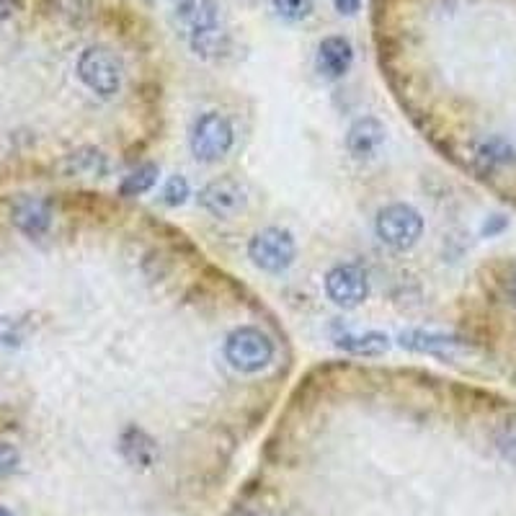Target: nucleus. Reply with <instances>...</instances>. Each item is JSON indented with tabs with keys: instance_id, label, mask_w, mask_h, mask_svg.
<instances>
[{
	"instance_id": "nucleus-13",
	"label": "nucleus",
	"mask_w": 516,
	"mask_h": 516,
	"mask_svg": "<svg viewBox=\"0 0 516 516\" xmlns=\"http://www.w3.org/2000/svg\"><path fill=\"white\" fill-rule=\"evenodd\" d=\"M11 222L19 233L29 235V238H42L52 225V209L39 197H21L13 204Z\"/></svg>"
},
{
	"instance_id": "nucleus-21",
	"label": "nucleus",
	"mask_w": 516,
	"mask_h": 516,
	"mask_svg": "<svg viewBox=\"0 0 516 516\" xmlns=\"http://www.w3.org/2000/svg\"><path fill=\"white\" fill-rule=\"evenodd\" d=\"M24 326L13 318H0V349H16L24 341Z\"/></svg>"
},
{
	"instance_id": "nucleus-7",
	"label": "nucleus",
	"mask_w": 516,
	"mask_h": 516,
	"mask_svg": "<svg viewBox=\"0 0 516 516\" xmlns=\"http://www.w3.org/2000/svg\"><path fill=\"white\" fill-rule=\"evenodd\" d=\"M326 297L336 305V308L354 310L364 305L369 297V277L367 271L357 264H336L328 269L326 279Z\"/></svg>"
},
{
	"instance_id": "nucleus-10",
	"label": "nucleus",
	"mask_w": 516,
	"mask_h": 516,
	"mask_svg": "<svg viewBox=\"0 0 516 516\" xmlns=\"http://www.w3.org/2000/svg\"><path fill=\"white\" fill-rule=\"evenodd\" d=\"M57 173L62 179H104L109 173V155L101 148L83 145L62 155L57 163Z\"/></svg>"
},
{
	"instance_id": "nucleus-15",
	"label": "nucleus",
	"mask_w": 516,
	"mask_h": 516,
	"mask_svg": "<svg viewBox=\"0 0 516 516\" xmlns=\"http://www.w3.org/2000/svg\"><path fill=\"white\" fill-rule=\"evenodd\" d=\"M333 344L338 346L346 354H354V357H382L387 349H390V338L380 331H367V333H351L344 331L333 336Z\"/></svg>"
},
{
	"instance_id": "nucleus-22",
	"label": "nucleus",
	"mask_w": 516,
	"mask_h": 516,
	"mask_svg": "<svg viewBox=\"0 0 516 516\" xmlns=\"http://www.w3.org/2000/svg\"><path fill=\"white\" fill-rule=\"evenodd\" d=\"M21 465V452L13 447L11 442L0 439V478H8L19 470Z\"/></svg>"
},
{
	"instance_id": "nucleus-16",
	"label": "nucleus",
	"mask_w": 516,
	"mask_h": 516,
	"mask_svg": "<svg viewBox=\"0 0 516 516\" xmlns=\"http://www.w3.org/2000/svg\"><path fill=\"white\" fill-rule=\"evenodd\" d=\"M475 160H478L480 166H486V168H504L514 163L516 153L509 145V140L493 135V137H483V140L475 145Z\"/></svg>"
},
{
	"instance_id": "nucleus-11",
	"label": "nucleus",
	"mask_w": 516,
	"mask_h": 516,
	"mask_svg": "<svg viewBox=\"0 0 516 516\" xmlns=\"http://www.w3.org/2000/svg\"><path fill=\"white\" fill-rule=\"evenodd\" d=\"M318 73L326 80H341L354 65V44L341 34H331L318 47Z\"/></svg>"
},
{
	"instance_id": "nucleus-6",
	"label": "nucleus",
	"mask_w": 516,
	"mask_h": 516,
	"mask_svg": "<svg viewBox=\"0 0 516 516\" xmlns=\"http://www.w3.org/2000/svg\"><path fill=\"white\" fill-rule=\"evenodd\" d=\"M248 258L266 274H282L295 264L297 243L287 228H264L248 240Z\"/></svg>"
},
{
	"instance_id": "nucleus-17",
	"label": "nucleus",
	"mask_w": 516,
	"mask_h": 516,
	"mask_svg": "<svg viewBox=\"0 0 516 516\" xmlns=\"http://www.w3.org/2000/svg\"><path fill=\"white\" fill-rule=\"evenodd\" d=\"M158 176L160 168L155 166V163H142V166H137L135 171H129L127 176H124L122 184H119V194H122L124 199L142 197V194H148V191L153 189Z\"/></svg>"
},
{
	"instance_id": "nucleus-2",
	"label": "nucleus",
	"mask_w": 516,
	"mask_h": 516,
	"mask_svg": "<svg viewBox=\"0 0 516 516\" xmlns=\"http://www.w3.org/2000/svg\"><path fill=\"white\" fill-rule=\"evenodd\" d=\"M75 73H78L80 83L99 99L109 101L122 91L124 65L117 52L106 44H91L80 52L78 62H75Z\"/></svg>"
},
{
	"instance_id": "nucleus-12",
	"label": "nucleus",
	"mask_w": 516,
	"mask_h": 516,
	"mask_svg": "<svg viewBox=\"0 0 516 516\" xmlns=\"http://www.w3.org/2000/svg\"><path fill=\"white\" fill-rule=\"evenodd\" d=\"M119 455L124 457L127 465L148 470L158 460V444H155V439L142 426L129 424L119 434Z\"/></svg>"
},
{
	"instance_id": "nucleus-5",
	"label": "nucleus",
	"mask_w": 516,
	"mask_h": 516,
	"mask_svg": "<svg viewBox=\"0 0 516 516\" xmlns=\"http://www.w3.org/2000/svg\"><path fill=\"white\" fill-rule=\"evenodd\" d=\"M377 238L393 251H411L424 235V217L406 202L387 204L375 217Z\"/></svg>"
},
{
	"instance_id": "nucleus-24",
	"label": "nucleus",
	"mask_w": 516,
	"mask_h": 516,
	"mask_svg": "<svg viewBox=\"0 0 516 516\" xmlns=\"http://www.w3.org/2000/svg\"><path fill=\"white\" fill-rule=\"evenodd\" d=\"M333 6L341 16H354L362 8V0H333Z\"/></svg>"
},
{
	"instance_id": "nucleus-18",
	"label": "nucleus",
	"mask_w": 516,
	"mask_h": 516,
	"mask_svg": "<svg viewBox=\"0 0 516 516\" xmlns=\"http://www.w3.org/2000/svg\"><path fill=\"white\" fill-rule=\"evenodd\" d=\"M271 6H274V11H277L284 21L297 24V21H305L313 16L315 0H271Z\"/></svg>"
},
{
	"instance_id": "nucleus-26",
	"label": "nucleus",
	"mask_w": 516,
	"mask_h": 516,
	"mask_svg": "<svg viewBox=\"0 0 516 516\" xmlns=\"http://www.w3.org/2000/svg\"><path fill=\"white\" fill-rule=\"evenodd\" d=\"M0 516H13V511H8L6 506H0Z\"/></svg>"
},
{
	"instance_id": "nucleus-9",
	"label": "nucleus",
	"mask_w": 516,
	"mask_h": 516,
	"mask_svg": "<svg viewBox=\"0 0 516 516\" xmlns=\"http://www.w3.org/2000/svg\"><path fill=\"white\" fill-rule=\"evenodd\" d=\"M385 142L387 129L377 117H359L346 132V150L359 163L375 160L385 148Z\"/></svg>"
},
{
	"instance_id": "nucleus-1",
	"label": "nucleus",
	"mask_w": 516,
	"mask_h": 516,
	"mask_svg": "<svg viewBox=\"0 0 516 516\" xmlns=\"http://www.w3.org/2000/svg\"><path fill=\"white\" fill-rule=\"evenodd\" d=\"M225 362L240 375H258L277 357L274 338L258 326H238L225 336L222 344Z\"/></svg>"
},
{
	"instance_id": "nucleus-4",
	"label": "nucleus",
	"mask_w": 516,
	"mask_h": 516,
	"mask_svg": "<svg viewBox=\"0 0 516 516\" xmlns=\"http://www.w3.org/2000/svg\"><path fill=\"white\" fill-rule=\"evenodd\" d=\"M179 21L186 26L191 50L209 57L222 50L220 44V8L217 0H179Z\"/></svg>"
},
{
	"instance_id": "nucleus-23",
	"label": "nucleus",
	"mask_w": 516,
	"mask_h": 516,
	"mask_svg": "<svg viewBox=\"0 0 516 516\" xmlns=\"http://www.w3.org/2000/svg\"><path fill=\"white\" fill-rule=\"evenodd\" d=\"M496 447L504 452V457L516 462V421H509V424L501 429V434L496 437Z\"/></svg>"
},
{
	"instance_id": "nucleus-3",
	"label": "nucleus",
	"mask_w": 516,
	"mask_h": 516,
	"mask_svg": "<svg viewBox=\"0 0 516 516\" xmlns=\"http://www.w3.org/2000/svg\"><path fill=\"white\" fill-rule=\"evenodd\" d=\"M235 145V127L222 111H204L194 119L189 135L191 155L199 163H220Z\"/></svg>"
},
{
	"instance_id": "nucleus-19",
	"label": "nucleus",
	"mask_w": 516,
	"mask_h": 516,
	"mask_svg": "<svg viewBox=\"0 0 516 516\" xmlns=\"http://www.w3.org/2000/svg\"><path fill=\"white\" fill-rule=\"evenodd\" d=\"M57 13L73 26H83L91 19L93 0H55Z\"/></svg>"
},
{
	"instance_id": "nucleus-14",
	"label": "nucleus",
	"mask_w": 516,
	"mask_h": 516,
	"mask_svg": "<svg viewBox=\"0 0 516 516\" xmlns=\"http://www.w3.org/2000/svg\"><path fill=\"white\" fill-rule=\"evenodd\" d=\"M400 346L408 351H418V354H429V357L449 359L462 349V341L455 336H444V333L403 331L400 333Z\"/></svg>"
},
{
	"instance_id": "nucleus-8",
	"label": "nucleus",
	"mask_w": 516,
	"mask_h": 516,
	"mask_svg": "<svg viewBox=\"0 0 516 516\" xmlns=\"http://www.w3.org/2000/svg\"><path fill=\"white\" fill-rule=\"evenodd\" d=\"M199 207L217 220H233L248 207V194L238 179L220 176V179L204 184L197 197Z\"/></svg>"
},
{
	"instance_id": "nucleus-25",
	"label": "nucleus",
	"mask_w": 516,
	"mask_h": 516,
	"mask_svg": "<svg viewBox=\"0 0 516 516\" xmlns=\"http://www.w3.org/2000/svg\"><path fill=\"white\" fill-rule=\"evenodd\" d=\"M16 8V0H0V16H8Z\"/></svg>"
},
{
	"instance_id": "nucleus-20",
	"label": "nucleus",
	"mask_w": 516,
	"mask_h": 516,
	"mask_svg": "<svg viewBox=\"0 0 516 516\" xmlns=\"http://www.w3.org/2000/svg\"><path fill=\"white\" fill-rule=\"evenodd\" d=\"M189 197H191L189 181H186L184 176H179V173L166 181V186H163V194H160L163 204H166V207H173V209L184 207V204L189 202Z\"/></svg>"
}]
</instances>
